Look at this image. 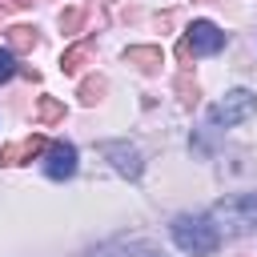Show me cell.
Masks as SVG:
<instances>
[{
    "label": "cell",
    "mask_w": 257,
    "mask_h": 257,
    "mask_svg": "<svg viewBox=\"0 0 257 257\" xmlns=\"http://www.w3.org/2000/svg\"><path fill=\"white\" fill-rule=\"evenodd\" d=\"M217 233H229V237H241V233H253L257 229V193H237V197H225L217 201L209 213Z\"/></svg>",
    "instance_id": "obj_1"
},
{
    "label": "cell",
    "mask_w": 257,
    "mask_h": 257,
    "mask_svg": "<svg viewBox=\"0 0 257 257\" xmlns=\"http://www.w3.org/2000/svg\"><path fill=\"white\" fill-rule=\"evenodd\" d=\"M173 241H177V249H185V253H193V257H209V253H217L221 233L213 229L209 217H201V213H181V217H173Z\"/></svg>",
    "instance_id": "obj_2"
},
{
    "label": "cell",
    "mask_w": 257,
    "mask_h": 257,
    "mask_svg": "<svg viewBox=\"0 0 257 257\" xmlns=\"http://www.w3.org/2000/svg\"><path fill=\"white\" fill-rule=\"evenodd\" d=\"M253 112H257V92L233 88V92H225V96L209 108V124H213V128H233V124L249 120Z\"/></svg>",
    "instance_id": "obj_3"
},
{
    "label": "cell",
    "mask_w": 257,
    "mask_h": 257,
    "mask_svg": "<svg viewBox=\"0 0 257 257\" xmlns=\"http://www.w3.org/2000/svg\"><path fill=\"white\" fill-rule=\"evenodd\" d=\"M221 48H225V32H221L213 20H193V24L185 28V40H181L177 56H181V60H193V56H213V52H221Z\"/></svg>",
    "instance_id": "obj_4"
},
{
    "label": "cell",
    "mask_w": 257,
    "mask_h": 257,
    "mask_svg": "<svg viewBox=\"0 0 257 257\" xmlns=\"http://www.w3.org/2000/svg\"><path fill=\"white\" fill-rule=\"evenodd\" d=\"M100 153H104V157L112 161V169H116L120 177H128V181H137V177L145 173V157H141V149L128 145V141H104Z\"/></svg>",
    "instance_id": "obj_5"
},
{
    "label": "cell",
    "mask_w": 257,
    "mask_h": 257,
    "mask_svg": "<svg viewBox=\"0 0 257 257\" xmlns=\"http://www.w3.org/2000/svg\"><path fill=\"white\" fill-rule=\"evenodd\" d=\"M44 173H48L52 181H64V177H72V173H76V149H72L68 141H56V145H48V153H44Z\"/></svg>",
    "instance_id": "obj_6"
},
{
    "label": "cell",
    "mask_w": 257,
    "mask_h": 257,
    "mask_svg": "<svg viewBox=\"0 0 257 257\" xmlns=\"http://www.w3.org/2000/svg\"><path fill=\"white\" fill-rule=\"evenodd\" d=\"M40 153H48V141H44V137H28V141H20V145H8V149L0 153V161H4V165H24V161H32V157H40Z\"/></svg>",
    "instance_id": "obj_7"
},
{
    "label": "cell",
    "mask_w": 257,
    "mask_h": 257,
    "mask_svg": "<svg viewBox=\"0 0 257 257\" xmlns=\"http://www.w3.org/2000/svg\"><path fill=\"white\" fill-rule=\"evenodd\" d=\"M8 48H12V52H28V48H36V28H28V24L8 28Z\"/></svg>",
    "instance_id": "obj_8"
},
{
    "label": "cell",
    "mask_w": 257,
    "mask_h": 257,
    "mask_svg": "<svg viewBox=\"0 0 257 257\" xmlns=\"http://www.w3.org/2000/svg\"><path fill=\"white\" fill-rule=\"evenodd\" d=\"M124 60L149 72V68H157V64L165 60V56H161V48H124Z\"/></svg>",
    "instance_id": "obj_9"
},
{
    "label": "cell",
    "mask_w": 257,
    "mask_h": 257,
    "mask_svg": "<svg viewBox=\"0 0 257 257\" xmlns=\"http://www.w3.org/2000/svg\"><path fill=\"white\" fill-rule=\"evenodd\" d=\"M88 56H92V44H88V40H80V44H72V48L60 56V68H64V72H76Z\"/></svg>",
    "instance_id": "obj_10"
},
{
    "label": "cell",
    "mask_w": 257,
    "mask_h": 257,
    "mask_svg": "<svg viewBox=\"0 0 257 257\" xmlns=\"http://www.w3.org/2000/svg\"><path fill=\"white\" fill-rule=\"evenodd\" d=\"M60 116H64V104L60 100H52V96H40L36 100V120L40 124H56Z\"/></svg>",
    "instance_id": "obj_11"
},
{
    "label": "cell",
    "mask_w": 257,
    "mask_h": 257,
    "mask_svg": "<svg viewBox=\"0 0 257 257\" xmlns=\"http://www.w3.org/2000/svg\"><path fill=\"white\" fill-rule=\"evenodd\" d=\"M100 92H104V76H88V80L80 84V100H84V104H96Z\"/></svg>",
    "instance_id": "obj_12"
},
{
    "label": "cell",
    "mask_w": 257,
    "mask_h": 257,
    "mask_svg": "<svg viewBox=\"0 0 257 257\" xmlns=\"http://www.w3.org/2000/svg\"><path fill=\"white\" fill-rule=\"evenodd\" d=\"M16 76V52L12 48H0V84Z\"/></svg>",
    "instance_id": "obj_13"
},
{
    "label": "cell",
    "mask_w": 257,
    "mask_h": 257,
    "mask_svg": "<svg viewBox=\"0 0 257 257\" xmlns=\"http://www.w3.org/2000/svg\"><path fill=\"white\" fill-rule=\"evenodd\" d=\"M80 20H84V12H80V8L60 12V28H64V32H76V28H80Z\"/></svg>",
    "instance_id": "obj_14"
},
{
    "label": "cell",
    "mask_w": 257,
    "mask_h": 257,
    "mask_svg": "<svg viewBox=\"0 0 257 257\" xmlns=\"http://www.w3.org/2000/svg\"><path fill=\"white\" fill-rule=\"evenodd\" d=\"M149 257H157V253H149Z\"/></svg>",
    "instance_id": "obj_15"
}]
</instances>
